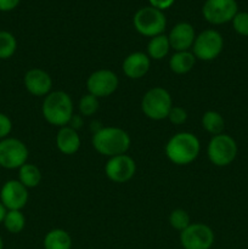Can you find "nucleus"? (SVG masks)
<instances>
[{"label":"nucleus","instance_id":"obj_7","mask_svg":"<svg viewBox=\"0 0 248 249\" xmlns=\"http://www.w3.org/2000/svg\"><path fill=\"white\" fill-rule=\"evenodd\" d=\"M224 40L219 32L206 29L196 36L192 45V53L201 61H213L223 51Z\"/></svg>","mask_w":248,"mask_h":249},{"label":"nucleus","instance_id":"obj_22","mask_svg":"<svg viewBox=\"0 0 248 249\" xmlns=\"http://www.w3.org/2000/svg\"><path fill=\"white\" fill-rule=\"evenodd\" d=\"M202 125H203L204 130L207 133L212 134L214 136L219 135V134H223L225 122H224L223 116L219 112L207 111L203 114V117H202Z\"/></svg>","mask_w":248,"mask_h":249},{"label":"nucleus","instance_id":"obj_16","mask_svg":"<svg viewBox=\"0 0 248 249\" xmlns=\"http://www.w3.org/2000/svg\"><path fill=\"white\" fill-rule=\"evenodd\" d=\"M151 58L146 53L136 51L131 53L123 61V72L130 79H140L148 72Z\"/></svg>","mask_w":248,"mask_h":249},{"label":"nucleus","instance_id":"obj_17","mask_svg":"<svg viewBox=\"0 0 248 249\" xmlns=\"http://www.w3.org/2000/svg\"><path fill=\"white\" fill-rule=\"evenodd\" d=\"M56 146L63 155H74L80 147V138L77 130L68 125L62 126L56 135Z\"/></svg>","mask_w":248,"mask_h":249},{"label":"nucleus","instance_id":"obj_29","mask_svg":"<svg viewBox=\"0 0 248 249\" xmlns=\"http://www.w3.org/2000/svg\"><path fill=\"white\" fill-rule=\"evenodd\" d=\"M12 130V123L11 119L4 113H0V139L7 138Z\"/></svg>","mask_w":248,"mask_h":249},{"label":"nucleus","instance_id":"obj_32","mask_svg":"<svg viewBox=\"0 0 248 249\" xmlns=\"http://www.w3.org/2000/svg\"><path fill=\"white\" fill-rule=\"evenodd\" d=\"M83 116H78V114H73L72 116V118H71V121H70V125L68 126H71V128L72 129H74V130H78V129L80 128V126L83 125V118H82Z\"/></svg>","mask_w":248,"mask_h":249},{"label":"nucleus","instance_id":"obj_21","mask_svg":"<svg viewBox=\"0 0 248 249\" xmlns=\"http://www.w3.org/2000/svg\"><path fill=\"white\" fill-rule=\"evenodd\" d=\"M41 180V173L39 170L38 167H35L34 164H26L22 165L18 169V181L21 182L23 186H26L27 189H33L36 187L40 184Z\"/></svg>","mask_w":248,"mask_h":249},{"label":"nucleus","instance_id":"obj_12","mask_svg":"<svg viewBox=\"0 0 248 249\" xmlns=\"http://www.w3.org/2000/svg\"><path fill=\"white\" fill-rule=\"evenodd\" d=\"M136 172L135 160L128 155L111 157L105 165V174L111 181L123 184L129 181Z\"/></svg>","mask_w":248,"mask_h":249},{"label":"nucleus","instance_id":"obj_5","mask_svg":"<svg viewBox=\"0 0 248 249\" xmlns=\"http://www.w3.org/2000/svg\"><path fill=\"white\" fill-rule=\"evenodd\" d=\"M209 160L216 167H226L235 160L237 156V143L226 134L214 135L207 147Z\"/></svg>","mask_w":248,"mask_h":249},{"label":"nucleus","instance_id":"obj_27","mask_svg":"<svg viewBox=\"0 0 248 249\" xmlns=\"http://www.w3.org/2000/svg\"><path fill=\"white\" fill-rule=\"evenodd\" d=\"M232 26L240 36H248V12H237L232 18Z\"/></svg>","mask_w":248,"mask_h":249},{"label":"nucleus","instance_id":"obj_18","mask_svg":"<svg viewBox=\"0 0 248 249\" xmlns=\"http://www.w3.org/2000/svg\"><path fill=\"white\" fill-rule=\"evenodd\" d=\"M44 248L45 249H71L72 238L70 233L63 229H53L49 231L44 237Z\"/></svg>","mask_w":248,"mask_h":249},{"label":"nucleus","instance_id":"obj_15","mask_svg":"<svg viewBox=\"0 0 248 249\" xmlns=\"http://www.w3.org/2000/svg\"><path fill=\"white\" fill-rule=\"evenodd\" d=\"M168 39H169L170 48L174 49L175 51H189L196 39L194 27L187 22H180L173 27Z\"/></svg>","mask_w":248,"mask_h":249},{"label":"nucleus","instance_id":"obj_3","mask_svg":"<svg viewBox=\"0 0 248 249\" xmlns=\"http://www.w3.org/2000/svg\"><path fill=\"white\" fill-rule=\"evenodd\" d=\"M41 113L51 125L66 126L73 116V101L65 91H53L44 99Z\"/></svg>","mask_w":248,"mask_h":249},{"label":"nucleus","instance_id":"obj_28","mask_svg":"<svg viewBox=\"0 0 248 249\" xmlns=\"http://www.w3.org/2000/svg\"><path fill=\"white\" fill-rule=\"evenodd\" d=\"M168 119L175 125H181L186 122L187 112L181 107H172L169 114H168Z\"/></svg>","mask_w":248,"mask_h":249},{"label":"nucleus","instance_id":"obj_34","mask_svg":"<svg viewBox=\"0 0 248 249\" xmlns=\"http://www.w3.org/2000/svg\"><path fill=\"white\" fill-rule=\"evenodd\" d=\"M0 249H4V242H2L1 236H0Z\"/></svg>","mask_w":248,"mask_h":249},{"label":"nucleus","instance_id":"obj_26","mask_svg":"<svg viewBox=\"0 0 248 249\" xmlns=\"http://www.w3.org/2000/svg\"><path fill=\"white\" fill-rule=\"evenodd\" d=\"M79 112L83 117H90L95 114L99 109V99L94 95H83L79 101Z\"/></svg>","mask_w":248,"mask_h":249},{"label":"nucleus","instance_id":"obj_10","mask_svg":"<svg viewBox=\"0 0 248 249\" xmlns=\"http://www.w3.org/2000/svg\"><path fill=\"white\" fill-rule=\"evenodd\" d=\"M202 12L209 23L224 24L232 21L238 12V6L236 0H207Z\"/></svg>","mask_w":248,"mask_h":249},{"label":"nucleus","instance_id":"obj_14","mask_svg":"<svg viewBox=\"0 0 248 249\" xmlns=\"http://www.w3.org/2000/svg\"><path fill=\"white\" fill-rule=\"evenodd\" d=\"M24 87L34 96H46L53 88L50 74L40 68H32L24 74Z\"/></svg>","mask_w":248,"mask_h":249},{"label":"nucleus","instance_id":"obj_2","mask_svg":"<svg viewBox=\"0 0 248 249\" xmlns=\"http://www.w3.org/2000/svg\"><path fill=\"white\" fill-rule=\"evenodd\" d=\"M199 150L201 145L197 136L192 133L182 131L169 139L165 146V155L174 164L186 165L198 157Z\"/></svg>","mask_w":248,"mask_h":249},{"label":"nucleus","instance_id":"obj_8","mask_svg":"<svg viewBox=\"0 0 248 249\" xmlns=\"http://www.w3.org/2000/svg\"><path fill=\"white\" fill-rule=\"evenodd\" d=\"M28 160L27 146L15 138H5L0 141V167L17 169L26 164Z\"/></svg>","mask_w":248,"mask_h":249},{"label":"nucleus","instance_id":"obj_31","mask_svg":"<svg viewBox=\"0 0 248 249\" xmlns=\"http://www.w3.org/2000/svg\"><path fill=\"white\" fill-rule=\"evenodd\" d=\"M18 4L19 0H0V11H11Z\"/></svg>","mask_w":248,"mask_h":249},{"label":"nucleus","instance_id":"obj_30","mask_svg":"<svg viewBox=\"0 0 248 249\" xmlns=\"http://www.w3.org/2000/svg\"><path fill=\"white\" fill-rule=\"evenodd\" d=\"M174 1L175 0H150V4L152 7L162 11V10L169 9L174 4Z\"/></svg>","mask_w":248,"mask_h":249},{"label":"nucleus","instance_id":"obj_19","mask_svg":"<svg viewBox=\"0 0 248 249\" xmlns=\"http://www.w3.org/2000/svg\"><path fill=\"white\" fill-rule=\"evenodd\" d=\"M196 57L190 51H177L169 60V67L177 74H185L194 68Z\"/></svg>","mask_w":248,"mask_h":249},{"label":"nucleus","instance_id":"obj_20","mask_svg":"<svg viewBox=\"0 0 248 249\" xmlns=\"http://www.w3.org/2000/svg\"><path fill=\"white\" fill-rule=\"evenodd\" d=\"M169 50V39L164 34L153 36L147 44V56L152 60H162L168 55Z\"/></svg>","mask_w":248,"mask_h":249},{"label":"nucleus","instance_id":"obj_9","mask_svg":"<svg viewBox=\"0 0 248 249\" xmlns=\"http://www.w3.org/2000/svg\"><path fill=\"white\" fill-rule=\"evenodd\" d=\"M180 243L184 249H211L214 232L206 224H191L180 233Z\"/></svg>","mask_w":248,"mask_h":249},{"label":"nucleus","instance_id":"obj_33","mask_svg":"<svg viewBox=\"0 0 248 249\" xmlns=\"http://www.w3.org/2000/svg\"><path fill=\"white\" fill-rule=\"evenodd\" d=\"M6 213H7V209L5 208L4 204H2L1 202H0V223H2V221H4Z\"/></svg>","mask_w":248,"mask_h":249},{"label":"nucleus","instance_id":"obj_23","mask_svg":"<svg viewBox=\"0 0 248 249\" xmlns=\"http://www.w3.org/2000/svg\"><path fill=\"white\" fill-rule=\"evenodd\" d=\"M2 223L9 232L19 233L26 226V218L21 211H7Z\"/></svg>","mask_w":248,"mask_h":249},{"label":"nucleus","instance_id":"obj_1","mask_svg":"<svg viewBox=\"0 0 248 249\" xmlns=\"http://www.w3.org/2000/svg\"><path fill=\"white\" fill-rule=\"evenodd\" d=\"M92 146L102 156L114 157L125 155L130 147V136L125 130L116 126H102L92 135Z\"/></svg>","mask_w":248,"mask_h":249},{"label":"nucleus","instance_id":"obj_4","mask_svg":"<svg viewBox=\"0 0 248 249\" xmlns=\"http://www.w3.org/2000/svg\"><path fill=\"white\" fill-rule=\"evenodd\" d=\"M172 107V96L167 90L159 87L148 90L141 101V109L143 114L152 121H162L168 118Z\"/></svg>","mask_w":248,"mask_h":249},{"label":"nucleus","instance_id":"obj_6","mask_svg":"<svg viewBox=\"0 0 248 249\" xmlns=\"http://www.w3.org/2000/svg\"><path fill=\"white\" fill-rule=\"evenodd\" d=\"M167 19L160 10L152 6H146L136 11L134 16V27L136 31L145 36H153L163 34Z\"/></svg>","mask_w":248,"mask_h":249},{"label":"nucleus","instance_id":"obj_24","mask_svg":"<svg viewBox=\"0 0 248 249\" xmlns=\"http://www.w3.org/2000/svg\"><path fill=\"white\" fill-rule=\"evenodd\" d=\"M17 41L14 34L6 31H0V60H7L16 53Z\"/></svg>","mask_w":248,"mask_h":249},{"label":"nucleus","instance_id":"obj_25","mask_svg":"<svg viewBox=\"0 0 248 249\" xmlns=\"http://www.w3.org/2000/svg\"><path fill=\"white\" fill-rule=\"evenodd\" d=\"M169 224L172 228L181 232V231H184L185 229L191 225L189 213L184 209H174L169 215Z\"/></svg>","mask_w":248,"mask_h":249},{"label":"nucleus","instance_id":"obj_13","mask_svg":"<svg viewBox=\"0 0 248 249\" xmlns=\"http://www.w3.org/2000/svg\"><path fill=\"white\" fill-rule=\"evenodd\" d=\"M0 202L7 211H21L28 202V189L18 180H9L2 185Z\"/></svg>","mask_w":248,"mask_h":249},{"label":"nucleus","instance_id":"obj_11","mask_svg":"<svg viewBox=\"0 0 248 249\" xmlns=\"http://www.w3.org/2000/svg\"><path fill=\"white\" fill-rule=\"evenodd\" d=\"M119 84L118 77L109 70H99L89 75L87 80V88L89 94L95 97H107L113 94Z\"/></svg>","mask_w":248,"mask_h":249}]
</instances>
